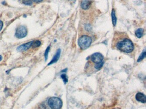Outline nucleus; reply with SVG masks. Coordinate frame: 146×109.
Returning a JSON list of instances; mask_svg holds the SVG:
<instances>
[{"instance_id": "nucleus-1", "label": "nucleus", "mask_w": 146, "mask_h": 109, "mask_svg": "<svg viewBox=\"0 0 146 109\" xmlns=\"http://www.w3.org/2000/svg\"><path fill=\"white\" fill-rule=\"evenodd\" d=\"M117 48L121 51L129 53L134 50V46L132 42L129 39H124L117 45Z\"/></svg>"}, {"instance_id": "nucleus-2", "label": "nucleus", "mask_w": 146, "mask_h": 109, "mask_svg": "<svg viewBox=\"0 0 146 109\" xmlns=\"http://www.w3.org/2000/svg\"><path fill=\"white\" fill-rule=\"evenodd\" d=\"M92 39L91 38L87 35H84L79 38L78 43L79 47L83 50L86 49L88 48L91 45Z\"/></svg>"}, {"instance_id": "nucleus-3", "label": "nucleus", "mask_w": 146, "mask_h": 109, "mask_svg": "<svg viewBox=\"0 0 146 109\" xmlns=\"http://www.w3.org/2000/svg\"><path fill=\"white\" fill-rule=\"evenodd\" d=\"M48 104L52 109H60L62 106V101L58 97H52L49 98Z\"/></svg>"}, {"instance_id": "nucleus-4", "label": "nucleus", "mask_w": 146, "mask_h": 109, "mask_svg": "<svg viewBox=\"0 0 146 109\" xmlns=\"http://www.w3.org/2000/svg\"><path fill=\"white\" fill-rule=\"evenodd\" d=\"M28 33L27 28L24 26H21L17 28L16 32V36L19 39H22L26 36Z\"/></svg>"}, {"instance_id": "nucleus-5", "label": "nucleus", "mask_w": 146, "mask_h": 109, "mask_svg": "<svg viewBox=\"0 0 146 109\" xmlns=\"http://www.w3.org/2000/svg\"><path fill=\"white\" fill-rule=\"evenodd\" d=\"M90 59L91 61L95 64H98L103 61V56L100 53H96L93 54Z\"/></svg>"}, {"instance_id": "nucleus-6", "label": "nucleus", "mask_w": 146, "mask_h": 109, "mask_svg": "<svg viewBox=\"0 0 146 109\" xmlns=\"http://www.w3.org/2000/svg\"><path fill=\"white\" fill-rule=\"evenodd\" d=\"M33 41H32L28 42L27 43L19 46V47L17 48V50L19 51H25L27 50L31 47Z\"/></svg>"}, {"instance_id": "nucleus-7", "label": "nucleus", "mask_w": 146, "mask_h": 109, "mask_svg": "<svg viewBox=\"0 0 146 109\" xmlns=\"http://www.w3.org/2000/svg\"><path fill=\"white\" fill-rule=\"evenodd\" d=\"M60 53H61V50L60 49H58L55 55L51 61L49 63V64H48V65H50L52 64H54L55 63L57 62L60 58Z\"/></svg>"}, {"instance_id": "nucleus-8", "label": "nucleus", "mask_w": 146, "mask_h": 109, "mask_svg": "<svg viewBox=\"0 0 146 109\" xmlns=\"http://www.w3.org/2000/svg\"><path fill=\"white\" fill-rule=\"evenodd\" d=\"M135 98L139 102H141V103H146V96L144 94L142 93L138 92L137 94L135 96Z\"/></svg>"}, {"instance_id": "nucleus-9", "label": "nucleus", "mask_w": 146, "mask_h": 109, "mask_svg": "<svg viewBox=\"0 0 146 109\" xmlns=\"http://www.w3.org/2000/svg\"><path fill=\"white\" fill-rule=\"evenodd\" d=\"M91 2L90 0H83L81 3V6L84 10H87L90 7Z\"/></svg>"}, {"instance_id": "nucleus-10", "label": "nucleus", "mask_w": 146, "mask_h": 109, "mask_svg": "<svg viewBox=\"0 0 146 109\" xmlns=\"http://www.w3.org/2000/svg\"><path fill=\"white\" fill-rule=\"evenodd\" d=\"M111 17H112V20L113 25L114 26H115L117 23V18L116 16V12L114 9H113L112 11L111 12Z\"/></svg>"}, {"instance_id": "nucleus-11", "label": "nucleus", "mask_w": 146, "mask_h": 109, "mask_svg": "<svg viewBox=\"0 0 146 109\" xmlns=\"http://www.w3.org/2000/svg\"><path fill=\"white\" fill-rule=\"evenodd\" d=\"M144 34V30L143 29H138L135 31V35L138 38H141Z\"/></svg>"}, {"instance_id": "nucleus-12", "label": "nucleus", "mask_w": 146, "mask_h": 109, "mask_svg": "<svg viewBox=\"0 0 146 109\" xmlns=\"http://www.w3.org/2000/svg\"><path fill=\"white\" fill-rule=\"evenodd\" d=\"M41 44V42L40 41H38V40H37V41H33V42L32 45V47H33V48H36V47H39L40 46Z\"/></svg>"}, {"instance_id": "nucleus-13", "label": "nucleus", "mask_w": 146, "mask_h": 109, "mask_svg": "<svg viewBox=\"0 0 146 109\" xmlns=\"http://www.w3.org/2000/svg\"><path fill=\"white\" fill-rule=\"evenodd\" d=\"M146 51H145V50L144 51V52H143L141 54L140 56H139V58L138 59V60H137L138 62H140L143 59L145 58V57H146Z\"/></svg>"}, {"instance_id": "nucleus-14", "label": "nucleus", "mask_w": 146, "mask_h": 109, "mask_svg": "<svg viewBox=\"0 0 146 109\" xmlns=\"http://www.w3.org/2000/svg\"><path fill=\"white\" fill-rule=\"evenodd\" d=\"M49 50H50V47H48L46 49L45 52L44 56L45 61H46L48 59V53H49Z\"/></svg>"}, {"instance_id": "nucleus-15", "label": "nucleus", "mask_w": 146, "mask_h": 109, "mask_svg": "<svg viewBox=\"0 0 146 109\" xmlns=\"http://www.w3.org/2000/svg\"><path fill=\"white\" fill-rule=\"evenodd\" d=\"M61 78L63 79L65 84H66L68 82V78H67V76L66 75V74H63L61 75Z\"/></svg>"}, {"instance_id": "nucleus-16", "label": "nucleus", "mask_w": 146, "mask_h": 109, "mask_svg": "<svg viewBox=\"0 0 146 109\" xmlns=\"http://www.w3.org/2000/svg\"><path fill=\"white\" fill-rule=\"evenodd\" d=\"M103 64H104V62H103V61L102 62L99 63V64H96L95 66V68L96 69H97V70H99V69L102 68V67L103 66Z\"/></svg>"}, {"instance_id": "nucleus-17", "label": "nucleus", "mask_w": 146, "mask_h": 109, "mask_svg": "<svg viewBox=\"0 0 146 109\" xmlns=\"http://www.w3.org/2000/svg\"><path fill=\"white\" fill-rule=\"evenodd\" d=\"M23 3L25 5H31L32 4V1L31 0H23Z\"/></svg>"}, {"instance_id": "nucleus-18", "label": "nucleus", "mask_w": 146, "mask_h": 109, "mask_svg": "<svg viewBox=\"0 0 146 109\" xmlns=\"http://www.w3.org/2000/svg\"><path fill=\"white\" fill-rule=\"evenodd\" d=\"M3 26V23L1 20H0V31L2 29Z\"/></svg>"}, {"instance_id": "nucleus-19", "label": "nucleus", "mask_w": 146, "mask_h": 109, "mask_svg": "<svg viewBox=\"0 0 146 109\" xmlns=\"http://www.w3.org/2000/svg\"><path fill=\"white\" fill-rule=\"evenodd\" d=\"M42 1V0H33V1H34V2L36 3L39 2H40V1Z\"/></svg>"}, {"instance_id": "nucleus-20", "label": "nucleus", "mask_w": 146, "mask_h": 109, "mask_svg": "<svg viewBox=\"0 0 146 109\" xmlns=\"http://www.w3.org/2000/svg\"><path fill=\"white\" fill-rule=\"evenodd\" d=\"M67 69H65V70H63L61 72H66L67 71Z\"/></svg>"}, {"instance_id": "nucleus-21", "label": "nucleus", "mask_w": 146, "mask_h": 109, "mask_svg": "<svg viewBox=\"0 0 146 109\" xmlns=\"http://www.w3.org/2000/svg\"><path fill=\"white\" fill-rule=\"evenodd\" d=\"M2 59V56H1V55H0V61H1Z\"/></svg>"}]
</instances>
